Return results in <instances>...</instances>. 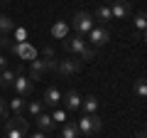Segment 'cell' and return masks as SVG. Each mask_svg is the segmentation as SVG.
<instances>
[{
  "mask_svg": "<svg viewBox=\"0 0 147 138\" xmlns=\"http://www.w3.org/2000/svg\"><path fill=\"white\" fill-rule=\"evenodd\" d=\"M86 40H88V44L91 47H105V44L110 42V40H113V35H110V30L108 27H93V30L88 32V35H86Z\"/></svg>",
  "mask_w": 147,
  "mask_h": 138,
  "instance_id": "obj_4",
  "label": "cell"
},
{
  "mask_svg": "<svg viewBox=\"0 0 147 138\" xmlns=\"http://www.w3.org/2000/svg\"><path fill=\"white\" fill-rule=\"evenodd\" d=\"M25 106H27V99H22V96H15V99L7 104V111H12V116H22Z\"/></svg>",
  "mask_w": 147,
  "mask_h": 138,
  "instance_id": "obj_15",
  "label": "cell"
},
{
  "mask_svg": "<svg viewBox=\"0 0 147 138\" xmlns=\"http://www.w3.org/2000/svg\"><path fill=\"white\" fill-rule=\"evenodd\" d=\"M52 121H54V123H66V111H54Z\"/></svg>",
  "mask_w": 147,
  "mask_h": 138,
  "instance_id": "obj_26",
  "label": "cell"
},
{
  "mask_svg": "<svg viewBox=\"0 0 147 138\" xmlns=\"http://www.w3.org/2000/svg\"><path fill=\"white\" fill-rule=\"evenodd\" d=\"M0 118H7V101L0 99Z\"/></svg>",
  "mask_w": 147,
  "mask_h": 138,
  "instance_id": "obj_28",
  "label": "cell"
},
{
  "mask_svg": "<svg viewBox=\"0 0 147 138\" xmlns=\"http://www.w3.org/2000/svg\"><path fill=\"white\" fill-rule=\"evenodd\" d=\"M135 138H147V133H145V131H137V133H135Z\"/></svg>",
  "mask_w": 147,
  "mask_h": 138,
  "instance_id": "obj_31",
  "label": "cell"
},
{
  "mask_svg": "<svg viewBox=\"0 0 147 138\" xmlns=\"http://www.w3.org/2000/svg\"><path fill=\"white\" fill-rule=\"evenodd\" d=\"M7 67H10V59H7L5 54H0V72H5Z\"/></svg>",
  "mask_w": 147,
  "mask_h": 138,
  "instance_id": "obj_29",
  "label": "cell"
},
{
  "mask_svg": "<svg viewBox=\"0 0 147 138\" xmlns=\"http://www.w3.org/2000/svg\"><path fill=\"white\" fill-rule=\"evenodd\" d=\"M12 89H15V96H22V99L32 96V81H30V77H27L25 72H20V74L15 77V84H12Z\"/></svg>",
  "mask_w": 147,
  "mask_h": 138,
  "instance_id": "obj_5",
  "label": "cell"
},
{
  "mask_svg": "<svg viewBox=\"0 0 147 138\" xmlns=\"http://www.w3.org/2000/svg\"><path fill=\"white\" fill-rule=\"evenodd\" d=\"M59 101H61V91H59L57 86H49V89H44V99H42L44 106H57Z\"/></svg>",
  "mask_w": 147,
  "mask_h": 138,
  "instance_id": "obj_13",
  "label": "cell"
},
{
  "mask_svg": "<svg viewBox=\"0 0 147 138\" xmlns=\"http://www.w3.org/2000/svg\"><path fill=\"white\" fill-rule=\"evenodd\" d=\"M57 72H59L61 77L76 74V72H81V59H76V57H71V59H59V62H57Z\"/></svg>",
  "mask_w": 147,
  "mask_h": 138,
  "instance_id": "obj_6",
  "label": "cell"
},
{
  "mask_svg": "<svg viewBox=\"0 0 147 138\" xmlns=\"http://www.w3.org/2000/svg\"><path fill=\"white\" fill-rule=\"evenodd\" d=\"M132 10L130 0H115L113 5H110V15H113V20H123V17H127Z\"/></svg>",
  "mask_w": 147,
  "mask_h": 138,
  "instance_id": "obj_9",
  "label": "cell"
},
{
  "mask_svg": "<svg viewBox=\"0 0 147 138\" xmlns=\"http://www.w3.org/2000/svg\"><path fill=\"white\" fill-rule=\"evenodd\" d=\"M145 25H147V17H145V10H140L135 15V27L140 30V40H145Z\"/></svg>",
  "mask_w": 147,
  "mask_h": 138,
  "instance_id": "obj_22",
  "label": "cell"
},
{
  "mask_svg": "<svg viewBox=\"0 0 147 138\" xmlns=\"http://www.w3.org/2000/svg\"><path fill=\"white\" fill-rule=\"evenodd\" d=\"M93 17H96V20H98V22H100V25H103V27L108 25L110 20H113V15H110V8H108V5H100L98 10L93 12Z\"/></svg>",
  "mask_w": 147,
  "mask_h": 138,
  "instance_id": "obj_17",
  "label": "cell"
},
{
  "mask_svg": "<svg viewBox=\"0 0 147 138\" xmlns=\"http://www.w3.org/2000/svg\"><path fill=\"white\" fill-rule=\"evenodd\" d=\"M79 57H81V59H96V57H98V49H96V47H91V44H88V47H86L84 52L79 54Z\"/></svg>",
  "mask_w": 147,
  "mask_h": 138,
  "instance_id": "obj_24",
  "label": "cell"
},
{
  "mask_svg": "<svg viewBox=\"0 0 147 138\" xmlns=\"http://www.w3.org/2000/svg\"><path fill=\"white\" fill-rule=\"evenodd\" d=\"M81 109H84V113H96L98 111V99H96L93 94L86 96V99H81Z\"/></svg>",
  "mask_w": 147,
  "mask_h": 138,
  "instance_id": "obj_19",
  "label": "cell"
},
{
  "mask_svg": "<svg viewBox=\"0 0 147 138\" xmlns=\"http://www.w3.org/2000/svg\"><path fill=\"white\" fill-rule=\"evenodd\" d=\"M12 30H15V20L10 15H3L0 12V35H10Z\"/></svg>",
  "mask_w": 147,
  "mask_h": 138,
  "instance_id": "obj_20",
  "label": "cell"
},
{
  "mask_svg": "<svg viewBox=\"0 0 147 138\" xmlns=\"http://www.w3.org/2000/svg\"><path fill=\"white\" fill-rule=\"evenodd\" d=\"M0 5H3V3H0Z\"/></svg>",
  "mask_w": 147,
  "mask_h": 138,
  "instance_id": "obj_33",
  "label": "cell"
},
{
  "mask_svg": "<svg viewBox=\"0 0 147 138\" xmlns=\"http://www.w3.org/2000/svg\"><path fill=\"white\" fill-rule=\"evenodd\" d=\"M34 123L39 126V131H42V133H54V126H57V123L52 121L49 113H39V116L34 118Z\"/></svg>",
  "mask_w": 147,
  "mask_h": 138,
  "instance_id": "obj_14",
  "label": "cell"
},
{
  "mask_svg": "<svg viewBox=\"0 0 147 138\" xmlns=\"http://www.w3.org/2000/svg\"><path fill=\"white\" fill-rule=\"evenodd\" d=\"M71 27H74V32L79 35V37H86L91 30H93V15L91 12H86V10H79L76 15H74V20H71Z\"/></svg>",
  "mask_w": 147,
  "mask_h": 138,
  "instance_id": "obj_2",
  "label": "cell"
},
{
  "mask_svg": "<svg viewBox=\"0 0 147 138\" xmlns=\"http://www.w3.org/2000/svg\"><path fill=\"white\" fill-rule=\"evenodd\" d=\"M42 57H44V59H57V54H54L52 47H44V49H42Z\"/></svg>",
  "mask_w": 147,
  "mask_h": 138,
  "instance_id": "obj_27",
  "label": "cell"
},
{
  "mask_svg": "<svg viewBox=\"0 0 147 138\" xmlns=\"http://www.w3.org/2000/svg\"><path fill=\"white\" fill-rule=\"evenodd\" d=\"M25 111H30V116H32V118H37L39 113H44V104H42V101H27Z\"/></svg>",
  "mask_w": 147,
  "mask_h": 138,
  "instance_id": "obj_21",
  "label": "cell"
},
{
  "mask_svg": "<svg viewBox=\"0 0 147 138\" xmlns=\"http://www.w3.org/2000/svg\"><path fill=\"white\" fill-rule=\"evenodd\" d=\"M105 3H115V0H105Z\"/></svg>",
  "mask_w": 147,
  "mask_h": 138,
  "instance_id": "obj_32",
  "label": "cell"
},
{
  "mask_svg": "<svg viewBox=\"0 0 147 138\" xmlns=\"http://www.w3.org/2000/svg\"><path fill=\"white\" fill-rule=\"evenodd\" d=\"M135 94H137V99H145V96H147V84H145V79H137Z\"/></svg>",
  "mask_w": 147,
  "mask_h": 138,
  "instance_id": "obj_23",
  "label": "cell"
},
{
  "mask_svg": "<svg viewBox=\"0 0 147 138\" xmlns=\"http://www.w3.org/2000/svg\"><path fill=\"white\" fill-rule=\"evenodd\" d=\"M0 47H3V49H10V52H12V47H15V42H12V40L7 37V35H0Z\"/></svg>",
  "mask_w": 147,
  "mask_h": 138,
  "instance_id": "obj_25",
  "label": "cell"
},
{
  "mask_svg": "<svg viewBox=\"0 0 147 138\" xmlns=\"http://www.w3.org/2000/svg\"><path fill=\"white\" fill-rule=\"evenodd\" d=\"M76 126H79V133H81V136H93L96 131H100L103 121H100L98 113H84V116L76 121Z\"/></svg>",
  "mask_w": 147,
  "mask_h": 138,
  "instance_id": "obj_3",
  "label": "cell"
},
{
  "mask_svg": "<svg viewBox=\"0 0 147 138\" xmlns=\"http://www.w3.org/2000/svg\"><path fill=\"white\" fill-rule=\"evenodd\" d=\"M61 138H81V133H79V126L74 121H66L61 126Z\"/></svg>",
  "mask_w": 147,
  "mask_h": 138,
  "instance_id": "obj_18",
  "label": "cell"
},
{
  "mask_svg": "<svg viewBox=\"0 0 147 138\" xmlns=\"http://www.w3.org/2000/svg\"><path fill=\"white\" fill-rule=\"evenodd\" d=\"M88 47V42H86V37H64V49L66 52H71V54H81L84 49Z\"/></svg>",
  "mask_w": 147,
  "mask_h": 138,
  "instance_id": "obj_8",
  "label": "cell"
},
{
  "mask_svg": "<svg viewBox=\"0 0 147 138\" xmlns=\"http://www.w3.org/2000/svg\"><path fill=\"white\" fill-rule=\"evenodd\" d=\"M30 131V123L22 116H7L5 118V138H25Z\"/></svg>",
  "mask_w": 147,
  "mask_h": 138,
  "instance_id": "obj_1",
  "label": "cell"
},
{
  "mask_svg": "<svg viewBox=\"0 0 147 138\" xmlns=\"http://www.w3.org/2000/svg\"><path fill=\"white\" fill-rule=\"evenodd\" d=\"M12 54H17L20 59H30V62H32V59H37V52H34V49H32L27 42L15 44V47H12Z\"/></svg>",
  "mask_w": 147,
  "mask_h": 138,
  "instance_id": "obj_12",
  "label": "cell"
},
{
  "mask_svg": "<svg viewBox=\"0 0 147 138\" xmlns=\"http://www.w3.org/2000/svg\"><path fill=\"white\" fill-rule=\"evenodd\" d=\"M61 101H64V106H66V111H76V109H81V94L76 89L61 94Z\"/></svg>",
  "mask_w": 147,
  "mask_h": 138,
  "instance_id": "obj_11",
  "label": "cell"
},
{
  "mask_svg": "<svg viewBox=\"0 0 147 138\" xmlns=\"http://www.w3.org/2000/svg\"><path fill=\"white\" fill-rule=\"evenodd\" d=\"M30 138H47V133H42V131H37L34 136H30Z\"/></svg>",
  "mask_w": 147,
  "mask_h": 138,
  "instance_id": "obj_30",
  "label": "cell"
},
{
  "mask_svg": "<svg viewBox=\"0 0 147 138\" xmlns=\"http://www.w3.org/2000/svg\"><path fill=\"white\" fill-rule=\"evenodd\" d=\"M52 35L57 40H64V37H69V22H64V20H57L52 25Z\"/></svg>",
  "mask_w": 147,
  "mask_h": 138,
  "instance_id": "obj_16",
  "label": "cell"
},
{
  "mask_svg": "<svg viewBox=\"0 0 147 138\" xmlns=\"http://www.w3.org/2000/svg\"><path fill=\"white\" fill-rule=\"evenodd\" d=\"M44 72H47V64H44V59H32L30 62V81L34 84V81H39L44 77Z\"/></svg>",
  "mask_w": 147,
  "mask_h": 138,
  "instance_id": "obj_10",
  "label": "cell"
},
{
  "mask_svg": "<svg viewBox=\"0 0 147 138\" xmlns=\"http://www.w3.org/2000/svg\"><path fill=\"white\" fill-rule=\"evenodd\" d=\"M20 72H25V67H22V64H15V67H7L5 72H0V86H3V89H12L15 77L20 74Z\"/></svg>",
  "mask_w": 147,
  "mask_h": 138,
  "instance_id": "obj_7",
  "label": "cell"
}]
</instances>
